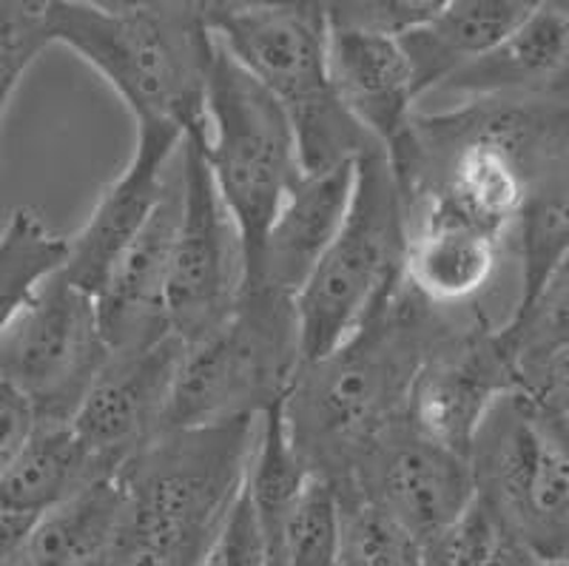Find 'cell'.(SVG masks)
Listing matches in <instances>:
<instances>
[{"label":"cell","instance_id":"20","mask_svg":"<svg viewBox=\"0 0 569 566\" xmlns=\"http://www.w3.org/2000/svg\"><path fill=\"white\" fill-rule=\"evenodd\" d=\"M507 242L453 222L425 219L408 228L401 282L439 310H467L492 285Z\"/></svg>","mask_w":569,"mask_h":566},{"label":"cell","instance_id":"3","mask_svg":"<svg viewBox=\"0 0 569 566\" xmlns=\"http://www.w3.org/2000/svg\"><path fill=\"white\" fill-rule=\"evenodd\" d=\"M49 32L123 100L140 126L206 137V91L213 58L206 3H89L49 0Z\"/></svg>","mask_w":569,"mask_h":566},{"label":"cell","instance_id":"15","mask_svg":"<svg viewBox=\"0 0 569 566\" xmlns=\"http://www.w3.org/2000/svg\"><path fill=\"white\" fill-rule=\"evenodd\" d=\"M182 142L186 137L180 131L157 129V126L137 129L131 160L103 188L83 226L66 237V259L58 270L60 277L78 285L91 297H98L111 265L149 222L151 211L160 202Z\"/></svg>","mask_w":569,"mask_h":566},{"label":"cell","instance_id":"27","mask_svg":"<svg viewBox=\"0 0 569 566\" xmlns=\"http://www.w3.org/2000/svg\"><path fill=\"white\" fill-rule=\"evenodd\" d=\"M425 560L427 566H543L476 496L453 524L427 540Z\"/></svg>","mask_w":569,"mask_h":566},{"label":"cell","instance_id":"11","mask_svg":"<svg viewBox=\"0 0 569 566\" xmlns=\"http://www.w3.org/2000/svg\"><path fill=\"white\" fill-rule=\"evenodd\" d=\"M186 137L180 149L182 206L166 279V322L191 348L231 314L242 294L246 262L240 234L222 208L200 142Z\"/></svg>","mask_w":569,"mask_h":566},{"label":"cell","instance_id":"25","mask_svg":"<svg viewBox=\"0 0 569 566\" xmlns=\"http://www.w3.org/2000/svg\"><path fill=\"white\" fill-rule=\"evenodd\" d=\"M66 259V237L32 208H14L0 231V336Z\"/></svg>","mask_w":569,"mask_h":566},{"label":"cell","instance_id":"29","mask_svg":"<svg viewBox=\"0 0 569 566\" xmlns=\"http://www.w3.org/2000/svg\"><path fill=\"white\" fill-rule=\"evenodd\" d=\"M49 0H0V126L20 80L49 49Z\"/></svg>","mask_w":569,"mask_h":566},{"label":"cell","instance_id":"12","mask_svg":"<svg viewBox=\"0 0 569 566\" xmlns=\"http://www.w3.org/2000/svg\"><path fill=\"white\" fill-rule=\"evenodd\" d=\"M516 393L496 325L479 308L456 310L410 387L408 421L436 445L467 458L472 436L498 399Z\"/></svg>","mask_w":569,"mask_h":566},{"label":"cell","instance_id":"4","mask_svg":"<svg viewBox=\"0 0 569 566\" xmlns=\"http://www.w3.org/2000/svg\"><path fill=\"white\" fill-rule=\"evenodd\" d=\"M259 418L169 427L114 473L123 489L120 566H194L246 484Z\"/></svg>","mask_w":569,"mask_h":566},{"label":"cell","instance_id":"33","mask_svg":"<svg viewBox=\"0 0 569 566\" xmlns=\"http://www.w3.org/2000/svg\"><path fill=\"white\" fill-rule=\"evenodd\" d=\"M543 566H567V560H563V564H543Z\"/></svg>","mask_w":569,"mask_h":566},{"label":"cell","instance_id":"14","mask_svg":"<svg viewBox=\"0 0 569 566\" xmlns=\"http://www.w3.org/2000/svg\"><path fill=\"white\" fill-rule=\"evenodd\" d=\"M333 489L388 515L419 544L453 524L476 496L467 458L421 436L410 421L379 438Z\"/></svg>","mask_w":569,"mask_h":566},{"label":"cell","instance_id":"16","mask_svg":"<svg viewBox=\"0 0 569 566\" xmlns=\"http://www.w3.org/2000/svg\"><path fill=\"white\" fill-rule=\"evenodd\" d=\"M182 206L180 155L149 222L111 265L94 305L109 354H134L171 334L166 322V279Z\"/></svg>","mask_w":569,"mask_h":566},{"label":"cell","instance_id":"31","mask_svg":"<svg viewBox=\"0 0 569 566\" xmlns=\"http://www.w3.org/2000/svg\"><path fill=\"white\" fill-rule=\"evenodd\" d=\"M194 566H268L266 535L259 527L246 484Z\"/></svg>","mask_w":569,"mask_h":566},{"label":"cell","instance_id":"24","mask_svg":"<svg viewBox=\"0 0 569 566\" xmlns=\"http://www.w3.org/2000/svg\"><path fill=\"white\" fill-rule=\"evenodd\" d=\"M569 180H547L527 197L507 231V254L518 259V299L510 314L530 308L567 270Z\"/></svg>","mask_w":569,"mask_h":566},{"label":"cell","instance_id":"32","mask_svg":"<svg viewBox=\"0 0 569 566\" xmlns=\"http://www.w3.org/2000/svg\"><path fill=\"white\" fill-rule=\"evenodd\" d=\"M34 430V418L27 405L12 396L7 387H0V476L12 467L20 450L27 447Z\"/></svg>","mask_w":569,"mask_h":566},{"label":"cell","instance_id":"9","mask_svg":"<svg viewBox=\"0 0 569 566\" xmlns=\"http://www.w3.org/2000/svg\"><path fill=\"white\" fill-rule=\"evenodd\" d=\"M569 418L507 393L472 436L476 498L487 504L541 564H563L569 549Z\"/></svg>","mask_w":569,"mask_h":566},{"label":"cell","instance_id":"26","mask_svg":"<svg viewBox=\"0 0 569 566\" xmlns=\"http://www.w3.org/2000/svg\"><path fill=\"white\" fill-rule=\"evenodd\" d=\"M339 547V496L325 478H305L299 496L268 538V566H333Z\"/></svg>","mask_w":569,"mask_h":566},{"label":"cell","instance_id":"19","mask_svg":"<svg viewBox=\"0 0 569 566\" xmlns=\"http://www.w3.org/2000/svg\"><path fill=\"white\" fill-rule=\"evenodd\" d=\"M328 71L342 109L382 149L416 115L419 100L399 38L328 27Z\"/></svg>","mask_w":569,"mask_h":566},{"label":"cell","instance_id":"28","mask_svg":"<svg viewBox=\"0 0 569 566\" xmlns=\"http://www.w3.org/2000/svg\"><path fill=\"white\" fill-rule=\"evenodd\" d=\"M333 566H427L425 544L359 498L339 496Z\"/></svg>","mask_w":569,"mask_h":566},{"label":"cell","instance_id":"30","mask_svg":"<svg viewBox=\"0 0 569 566\" xmlns=\"http://www.w3.org/2000/svg\"><path fill=\"white\" fill-rule=\"evenodd\" d=\"M441 0H345L325 3V20L330 29L401 38L425 23L439 9Z\"/></svg>","mask_w":569,"mask_h":566},{"label":"cell","instance_id":"2","mask_svg":"<svg viewBox=\"0 0 569 566\" xmlns=\"http://www.w3.org/2000/svg\"><path fill=\"white\" fill-rule=\"evenodd\" d=\"M453 314L399 282L337 350L299 365L282 421L305 470L342 487L365 453L408 421L416 374Z\"/></svg>","mask_w":569,"mask_h":566},{"label":"cell","instance_id":"8","mask_svg":"<svg viewBox=\"0 0 569 566\" xmlns=\"http://www.w3.org/2000/svg\"><path fill=\"white\" fill-rule=\"evenodd\" d=\"M200 149L217 197L240 234L248 274L273 214L302 180V166L284 111L220 46H213L208 71Z\"/></svg>","mask_w":569,"mask_h":566},{"label":"cell","instance_id":"22","mask_svg":"<svg viewBox=\"0 0 569 566\" xmlns=\"http://www.w3.org/2000/svg\"><path fill=\"white\" fill-rule=\"evenodd\" d=\"M518 396L569 418V277H561L521 314L496 325Z\"/></svg>","mask_w":569,"mask_h":566},{"label":"cell","instance_id":"5","mask_svg":"<svg viewBox=\"0 0 569 566\" xmlns=\"http://www.w3.org/2000/svg\"><path fill=\"white\" fill-rule=\"evenodd\" d=\"M208 29L291 122L302 175H322L379 146L337 100L325 3H206Z\"/></svg>","mask_w":569,"mask_h":566},{"label":"cell","instance_id":"17","mask_svg":"<svg viewBox=\"0 0 569 566\" xmlns=\"http://www.w3.org/2000/svg\"><path fill=\"white\" fill-rule=\"evenodd\" d=\"M436 97L456 103L569 97V9L536 3L505 40L447 78Z\"/></svg>","mask_w":569,"mask_h":566},{"label":"cell","instance_id":"10","mask_svg":"<svg viewBox=\"0 0 569 566\" xmlns=\"http://www.w3.org/2000/svg\"><path fill=\"white\" fill-rule=\"evenodd\" d=\"M106 359L94 297L52 274L0 336V387L27 405L34 425L69 427Z\"/></svg>","mask_w":569,"mask_h":566},{"label":"cell","instance_id":"18","mask_svg":"<svg viewBox=\"0 0 569 566\" xmlns=\"http://www.w3.org/2000/svg\"><path fill=\"white\" fill-rule=\"evenodd\" d=\"M350 191L353 160L322 175H302L273 214L242 288H268L297 299L342 228Z\"/></svg>","mask_w":569,"mask_h":566},{"label":"cell","instance_id":"13","mask_svg":"<svg viewBox=\"0 0 569 566\" xmlns=\"http://www.w3.org/2000/svg\"><path fill=\"white\" fill-rule=\"evenodd\" d=\"M186 345L169 334L134 354H109L71 416L69 433L100 476H111L169 430Z\"/></svg>","mask_w":569,"mask_h":566},{"label":"cell","instance_id":"1","mask_svg":"<svg viewBox=\"0 0 569 566\" xmlns=\"http://www.w3.org/2000/svg\"><path fill=\"white\" fill-rule=\"evenodd\" d=\"M385 155L408 228L453 219L507 242L527 197L567 177L569 97L416 109Z\"/></svg>","mask_w":569,"mask_h":566},{"label":"cell","instance_id":"23","mask_svg":"<svg viewBox=\"0 0 569 566\" xmlns=\"http://www.w3.org/2000/svg\"><path fill=\"white\" fill-rule=\"evenodd\" d=\"M123 524V489L117 476L86 481L38 515L9 566H94Z\"/></svg>","mask_w":569,"mask_h":566},{"label":"cell","instance_id":"6","mask_svg":"<svg viewBox=\"0 0 569 566\" xmlns=\"http://www.w3.org/2000/svg\"><path fill=\"white\" fill-rule=\"evenodd\" d=\"M408 222L382 146L353 160V191L345 222L302 290L297 322L302 361L337 350L401 282Z\"/></svg>","mask_w":569,"mask_h":566},{"label":"cell","instance_id":"7","mask_svg":"<svg viewBox=\"0 0 569 566\" xmlns=\"http://www.w3.org/2000/svg\"><path fill=\"white\" fill-rule=\"evenodd\" d=\"M302 365L293 297L242 288L231 314L186 348L169 427H217L262 418L284 399Z\"/></svg>","mask_w":569,"mask_h":566},{"label":"cell","instance_id":"21","mask_svg":"<svg viewBox=\"0 0 569 566\" xmlns=\"http://www.w3.org/2000/svg\"><path fill=\"white\" fill-rule=\"evenodd\" d=\"M521 0H441L425 23L399 38L416 100L433 95L461 66L481 58L532 12Z\"/></svg>","mask_w":569,"mask_h":566}]
</instances>
